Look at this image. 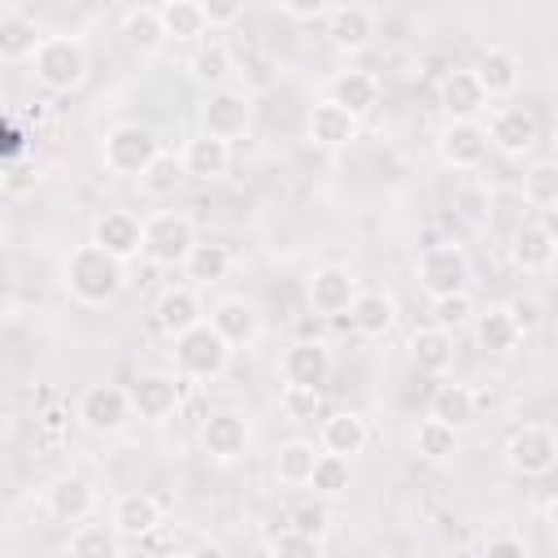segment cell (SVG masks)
<instances>
[{"label":"cell","mask_w":558,"mask_h":558,"mask_svg":"<svg viewBox=\"0 0 558 558\" xmlns=\"http://www.w3.org/2000/svg\"><path fill=\"white\" fill-rule=\"evenodd\" d=\"M318 458H323V449H314V440L292 436V440H283L279 453H275V480H279L283 488H310Z\"/></svg>","instance_id":"30"},{"label":"cell","mask_w":558,"mask_h":558,"mask_svg":"<svg viewBox=\"0 0 558 558\" xmlns=\"http://www.w3.org/2000/svg\"><path fill=\"white\" fill-rule=\"evenodd\" d=\"M475 388L471 384H440L436 392H432V418H440V423H449V427H466L471 418H475Z\"/></svg>","instance_id":"37"},{"label":"cell","mask_w":558,"mask_h":558,"mask_svg":"<svg viewBox=\"0 0 558 558\" xmlns=\"http://www.w3.org/2000/svg\"><path fill=\"white\" fill-rule=\"evenodd\" d=\"M196 244H201L196 240V222L187 214L161 209V214H148L144 218V257L153 266H166V270L187 266V257H192Z\"/></svg>","instance_id":"5"},{"label":"cell","mask_w":558,"mask_h":558,"mask_svg":"<svg viewBox=\"0 0 558 558\" xmlns=\"http://www.w3.org/2000/svg\"><path fill=\"white\" fill-rule=\"evenodd\" d=\"M44 510H48V519H57V523H83V519L96 510V484H92L87 475L65 471V475L48 480V488H44Z\"/></svg>","instance_id":"12"},{"label":"cell","mask_w":558,"mask_h":558,"mask_svg":"<svg viewBox=\"0 0 558 558\" xmlns=\"http://www.w3.org/2000/svg\"><path fill=\"white\" fill-rule=\"evenodd\" d=\"M554 140H558V118H554Z\"/></svg>","instance_id":"56"},{"label":"cell","mask_w":558,"mask_h":558,"mask_svg":"<svg viewBox=\"0 0 558 558\" xmlns=\"http://www.w3.org/2000/svg\"><path fill=\"white\" fill-rule=\"evenodd\" d=\"M279 375L296 388H323L331 375V349L323 340H292L279 357Z\"/></svg>","instance_id":"16"},{"label":"cell","mask_w":558,"mask_h":558,"mask_svg":"<svg viewBox=\"0 0 558 558\" xmlns=\"http://www.w3.org/2000/svg\"><path fill=\"white\" fill-rule=\"evenodd\" d=\"M39 44H44V35H39L35 17L17 4H4L0 9V57L4 61H31Z\"/></svg>","instance_id":"26"},{"label":"cell","mask_w":558,"mask_h":558,"mask_svg":"<svg viewBox=\"0 0 558 558\" xmlns=\"http://www.w3.org/2000/svg\"><path fill=\"white\" fill-rule=\"evenodd\" d=\"M327 100H336L340 109H349L362 122L379 105V78L371 70H336L327 78Z\"/></svg>","instance_id":"23"},{"label":"cell","mask_w":558,"mask_h":558,"mask_svg":"<svg viewBox=\"0 0 558 558\" xmlns=\"http://www.w3.org/2000/svg\"><path fill=\"white\" fill-rule=\"evenodd\" d=\"M436 148H440V161H445V166H453V170H475V166L484 161V153H488V131H484L480 122H445Z\"/></svg>","instance_id":"21"},{"label":"cell","mask_w":558,"mask_h":558,"mask_svg":"<svg viewBox=\"0 0 558 558\" xmlns=\"http://www.w3.org/2000/svg\"><path fill=\"white\" fill-rule=\"evenodd\" d=\"M248 122H253V100L240 87H218L201 105V131L214 135V140H222V144L240 140L248 131Z\"/></svg>","instance_id":"9"},{"label":"cell","mask_w":558,"mask_h":558,"mask_svg":"<svg viewBox=\"0 0 558 558\" xmlns=\"http://www.w3.org/2000/svg\"><path fill=\"white\" fill-rule=\"evenodd\" d=\"M331 9H336V4H327V0H279V13H288V17H296V22L331 17Z\"/></svg>","instance_id":"48"},{"label":"cell","mask_w":558,"mask_h":558,"mask_svg":"<svg viewBox=\"0 0 558 558\" xmlns=\"http://www.w3.org/2000/svg\"><path fill=\"white\" fill-rule=\"evenodd\" d=\"M349 323H353L357 336L379 340V336H388L397 327V301L388 292H379V288H362L353 310H349Z\"/></svg>","instance_id":"27"},{"label":"cell","mask_w":558,"mask_h":558,"mask_svg":"<svg viewBox=\"0 0 558 558\" xmlns=\"http://www.w3.org/2000/svg\"><path fill=\"white\" fill-rule=\"evenodd\" d=\"M122 39L135 48V52H157L161 44H166V26H161V13H157V4H131L126 13H122Z\"/></svg>","instance_id":"35"},{"label":"cell","mask_w":558,"mask_h":558,"mask_svg":"<svg viewBox=\"0 0 558 558\" xmlns=\"http://www.w3.org/2000/svg\"><path fill=\"white\" fill-rule=\"evenodd\" d=\"M201 4H205L209 31H222V26H231V22L244 17V4H240V0H201Z\"/></svg>","instance_id":"47"},{"label":"cell","mask_w":558,"mask_h":558,"mask_svg":"<svg viewBox=\"0 0 558 558\" xmlns=\"http://www.w3.org/2000/svg\"><path fill=\"white\" fill-rule=\"evenodd\" d=\"M196 440H201V449H205L214 462H235V458L248 453V423H244V414H235V410H214V414L201 423Z\"/></svg>","instance_id":"15"},{"label":"cell","mask_w":558,"mask_h":558,"mask_svg":"<svg viewBox=\"0 0 558 558\" xmlns=\"http://www.w3.org/2000/svg\"><path fill=\"white\" fill-rule=\"evenodd\" d=\"M466 323H475V305H471V296H466V292L432 301V327L458 331V327H466Z\"/></svg>","instance_id":"46"},{"label":"cell","mask_w":558,"mask_h":558,"mask_svg":"<svg viewBox=\"0 0 558 558\" xmlns=\"http://www.w3.org/2000/svg\"><path fill=\"white\" fill-rule=\"evenodd\" d=\"M305 140H310L314 148L336 153V148H344L349 140H357V118H353L349 109H340L336 100L323 96V100L310 109V118H305Z\"/></svg>","instance_id":"18"},{"label":"cell","mask_w":558,"mask_h":558,"mask_svg":"<svg viewBox=\"0 0 558 558\" xmlns=\"http://www.w3.org/2000/svg\"><path fill=\"white\" fill-rule=\"evenodd\" d=\"M187 74L196 78V83H205V87H227V78H231V48L222 44V39H201L196 48H192V57H187Z\"/></svg>","instance_id":"36"},{"label":"cell","mask_w":558,"mask_h":558,"mask_svg":"<svg viewBox=\"0 0 558 558\" xmlns=\"http://www.w3.org/2000/svg\"><path fill=\"white\" fill-rule=\"evenodd\" d=\"M545 523H549V532L558 536V493H554V497L545 501Z\"/></svg>","instance_id":"54"},{"label":"cell","mask_w":558,"mask_h":558,"mask_svg":"<svg viewBox=\"0 0 558 558\" xmlns=\"http://www.w3.org/2000/svg\"><path fill=\"white\" fill-rule=\"evenodd\" d=\"M410 362L423 375H445L453 366V331H445V327H418L410 336Z\"/></svg>","instance_id":"32"},{"label":"cell","mask_w":558,"mask_h":558,"mask_svg":"<svg viewBox=\"0 0 558 558\" xmlns=\"http://www.w3.org/2000/svg\"><path fill=\"white\" fill-rule=\"evenodd\" d=\"M109 523L122 532V541H140L148 532H157L161 523V501L144 488H131V493H118L113 497V510H109Z\"/></svg>","instance_id":"20"},{"label":"cell","mask_w":558,"mask_h":558,"mask_svg":"<svg viewBox=\"0 0 558 558\" xmlns=\"http://www.w3.org/2000/svg\"><path fill=\"white\" fill-rule=\"evenodd\" d=\"M205 310H201V296L192 292V288H166L161 296H157V305H153V323L170 336V340H179L183 331H192V327H201L205 318H201Z\"/></svg>","instance_id":"25"},{"label":"cell","mask_w":558,"mask_h":558,"mask_svg":"<svg viewBox=\"0 0 558 558\" xmlns=\"http://www.w3.org/2000/svg\"><path fill=\"white\" fill-rule=\"evenodd\" d=\"M135 405H131V392L118 388V384H92L78 405H74V418L92 432V436H118L126 423H131Z\"/></svg>","instance_id":"7"},{"label":"cell","mask_w":558,"mask_h":558,"mask_svg":"<svg viewBox=\"0 0 558 558\" xmlns=\"http://www.w3.org/2000/svg\"><path fill=\"white\" fill-rule=\"evenodd\" d=\"M523 201H527L532 209L558 214V161H536V166H527V174H523Z\"/></svg>","instance_id":"41"},{"label":"cell","mask_w":558,"mask_h":558,"mask_svg":"<svg viewBox=\"0 0 558 558\" xmlns=\"http://www.w3.org/2000/svg\"><path fill=\"white\" fill-rule=\"evenodd\" d=\"M209 323H214V331H218L231 349H248V344L262 336V314H257V305L244 301V296H222V301L209 310Z\"/></svg>","instance_id":"19"},{"label":"cell","mask_w":558,"mask_h":558,"mask_svg":"<svg viewBox=\"0 0 558 558\" xmlns=\"http://www.w3.org/2000/svg\"><path fill=\"white\" fill-rule=\"evenodd\" d=\"M179 161H183V170H187V179H222L227 174V166H231V144H222V140H214V135H192L187 144H183V153H179Z\"/></svg>","instance_id":"29"},{"label":"cell","mask_w":558,"mask_h":558,"mask_svg":"<svg viewBox=\"0 0 558 558\" xmlns=\"http://www.w3.org/2000/svg\"><path fill=\"white\" fill-rule=\"evenodd\" d=\"M506 310H510V318L519 323V331H523V336L541 323V305H536L532 296H514V301H506Z\"/></svg>","instance_id":"50"},{"label":"cell","mask_w":558,"mask_h":558,"mask_svg":"<svg viewBox=\"0 0 558 558\" xmlns=\"http://www.w3.org/2000/svg\"><path fill=\"white\" fill-rule=\"evenodd\" d=\"M440 109L449 113V122H475V113L488 109V92L480 87L475 70H449L440 78Z\"/></svg>","instance_id":"24"},{"label":"cell","mask_w":558,"mask_h":558,"mask_svg":"<svg viewBox=\"0 0 558 558\" xmlns=\"http://www.w3.org/2000/svg\"><path fill=\"white\" fill-rule=\"evenodd\" d=\"M70 558H122V532L113 523H78L70 536Z\"/></svg>","instance_id":"38"},{"label":"cell","mask_w":558,"mask_h":558,"mask_svg":"<svg viewBox=\"0 0 558 558\" xmlns=\"http://www.w3.org/2000/svg\"><path fill=\"white\" fill-rule=\"evenodd\" d=\"M161 157V144L148 126L140 122H118L113 131H105V144H100V161L109 174H122V179H144L148 166Z\"/></svg>","instance_id":"4"},{"label":"cell","mask_w":558,"mask_h":558,"mask_svg":"<svg viewBox=\"0 0 558 558\" xmlns=\"http://www.w3.org/2000/svg\"><path fill=\"white\" fill-rule=\"evenodd\" d=\"M279 405H283V414H288V418L310 423V418H318V414H323V388H296V384H283Z\"/></svg>","instance_id":"45"},{"label":"cell","mask_w":558,"mask_h":558,"mask_svg":"<svg viewBox=\"0 0 558 558\" xmlns=\"http://www.w3.org/2000/svg\"><path fill=\"white\" fill-rule=\"evenodd\" d=\"M510 262L523 275H541L558 262V235L549 222H519L510 235Z\"/></svg>","instance_id":"17"},{"label":"cell","mask_w":558,"mask_h":558,"mask_svg":"<svg viewBox=\"0 0 558 558\" xmlns=\"http://www.w3.org/2000/svg\"><path fill=\"white\" fill-rule=\"evenodd\" d=\"M183 179H187L183 161H179V157H170V153H161V157L148 166V174L140 179V187H144L148 196H170V192H174Z\"/></svg>","instance_id":"43"},{"label":"cell","mask_w":558,"mask_h":558,"mask_svg":"<svg viewBox=\"0 0 558 558\" xmlns=\"http://www.w3.org/2000/svg\"><path fill=\"white\" fill-rule=\"evenodd\" d=\"M31 74L44 92H74L87 78V48L74 35H44L31 57Z\"/></svg>","instance_id":"3"},{"label":"cell","mask_w":558,"mask_h":558,"mask_svg":"<svg viewBox=\"0 0 558 558\" xmlns=\"http://www.w3.org/2000/svg\"><path fill=\"white\" fill-rule=\"evenodd\" d=\"M192 558H227V554H222V545L205 541V545H196V549H192Z\"/></svg>","instance_id":"53"},{"label":"cell","mask_w":558,"mask_h":558,"mask_svg":"<svg viewBox=\"0 0 558 558\" xmlns=\"http://www.w3.org/2000/svg\"><path fill=\"white\" fill-rule=\"evenodd\" d=\"M157 558H192V554H187V549H161Z\"/></svg>","instance_id":"55"},{"label":"cell","mask_w":558,"mask_h":558,"mask_svg":"<svg viewBox=\"0 0 558 558\" xmlns=\"http://www.w3.org/2000/svg\"><path fill=\"white\" fill-rule=\"evenodd\" d=\"M61 279H65V292L78 301V305H109L122 288H126V262L109 257L100 244H74L65 266H61Z\"/></svg>","instance_id":"1"},{"label":"cell","mask_w":558,"mask_h":558,"mask_svg":"<svg viewBox=\"0 0 558 558\" xmlns=\"http://www.w3.org/2000/svg\"><path fill=\"white\" fill-rule=\"evenodd\" d=\"M414 275H418V288H423L432 301L458 296V292H466V283H471V257H466L458 244H432V248L418 257Z\"/></svg>","instance_id":"6"},{"label":"cell","mask_w":558,"mask_h":558,"mask_svg":"<svg viewBox=\"0 0 558 558\" xmlns=\"http://www.w3.org/2000/svg\"><path fill=\"white\" fill-rule=\"evenodd\" d=\"M475 78H480V87L488 92V100H493V96H510V92L519 87V78H523V61H519V52H510V48H488V52L480 57V65H475Z\"/></svg>","instance_id":"31"},{"label":"cell","mask_w":558,"mask_h":558,"mask_svg":"<svg viewBox=\"0 0 558 558\" xmlns=\"http://www.w3.org/2000/svg\"><path fill=\"white\" fill-rule=\"evenodd\" d=\"M414 449H418L423 462L440 466V462H449V458L458 453V427H449V423H440V418L427 414V418L414 427Z\"/></svg>","instance_id":"39"},{"label":"cell","mask_w":558,"mask_h":558,"mask_svg":"<svg viewBox=\"0 0 558 558\" xmlns=\"http://www.w3.org/2000/svg\"><path fill=\"white\" fill-rule=\"evenodd\" d=\"M327 35L340 52H362L375 35V13L366 4H336L327 17Z\"/></svg>","instance_id":"28"},{"label":"cell","mask_w":558,"mask_h":558,"mask_svg":"<svg viewBox=\"0 0 558 558\" xmlns=\"http://www.w3.org/2000/svg\"><path fill=\"white\" fill-rule=\"evenodd\" d=\"M458 205H462V214H466L471 222H484V218H488V214H484V209H488V201H484L475 187H462V192H458Z\"/></svg>","instance_id":"52"},{"label":"cell","mask_w":558,"mask_h":558,"mask_svg":"<svg viewBox=\"0 0 558 558\" xmlns=\"http://www.w3.org/2000/svg\"><path fill=\"white\" fill-rule=\"evenodd\" d=\"M174 349V371L183 375V379H196V384H214V379H222L227 375V366H231V344L214 331V323H201V327H192V331H183L179 340H170Z\"/></svg>","instance_id":"2"},{"label":"cell","mask_w":558,"mask_h":558,"mask_svg":"<svg viewBox=\"0 0 558 558\" xmlns=\"http://www.w3.org/2000/svg\"><path fill=\"white\" fill-rule=\"evenodd\" d=\"M357 292H362V288H357V275H353L349 266H318V270L310 275V283H305L310 310L323 314V318L349 314L353 301H357Z\"/></svg>","instance_id":"11"},{"label":"cell","mask_w":558,"mask_h":558,"mask_svg":"<svg viewBox=\"0 0 558 558\" xmlns=\"http://www.w3.org/2000/svg\"><path fill=\"white\" fill-rule=\"evenodd\" d=\"M349 484H353V466H349V458H340V453H323L318 466H314L310 488H314L318 497H340V493H349Z\"/></svg>","instance_id":"42"},{"label":"cell","mask_w":558,"mask_h":558,"mask_svg":"<svg viewBox=\"0 0 558 558\" xmlns=\"http://www.w3.org/2000/svg\"><path fill=\"white\" fill-rule=\"evenodd\" d=\"M536 140H541V122H536V113L523 109V105H501V109L493 113V122H488V144H493L497 153H506V157L532 153Z\"/></svg>","instance_id":"13"},{"label":"cell","mask_w":558,"mask_h":558,"mask_svg":"<svg viewBox=\"0 0 558 558\" xmlns=\"http://www.w3.org/2000/svg\"><path fill=\"white\" fill-rule=\"evenodd\" d=\"M266 558H323V541L318 536H305L296 527H283V532L270 536Z\"/></svg>","instance_id":"44"},{"label":"cell","mask_w":558,"mask_h":558,"mask_svg":"<svg viewBox=\"0 0 558 558\" xmlns=\"http://www.w3.org/2000/svg\"><path fill=\"white\" fill-rule=\"evenodd\" d=\"M292 527L323 541V532H327V510H323V506H301V510L292 514Z\"/></svg>","instance_id":"49"},{"label":"cell","mask_w":558,"mask_h":558,"mask_svg":"<svg viewBox=\"0 0 558 558\" xmlns=\"http://www.w3.org/2000/svg\"><path fill=\"white\" fill-rule=\"evenodd\" d=\"M366 440H371V427H366V418H362L357 410H331V414H323V423H318V449H323V453L353 458V453L366 449Z\"/></svg>","instance_id":"22"},{"label":"cell","mask_w":558,"mask_h":558,"mask_svg":"<svg viewBox=\"0 0 558 558\" xmlns=\"http://www.w3.org/2000/svg\"><path fill=\"white\" fill-rule=\"evenodd\" d=\"M187 279H196V283H218V279H227V270H231V248L227 244H218V240H201L196 248H192V257H187Z\"/></svg>","instance_id":"40"},{"label":"cell","mask_w":558,"mask_h":558,"mask_svg":"<svg viewBox=\"0 0 558 558\" xmlns=\"http://www.w3.org/2000/svg\"><path fill=\"white\" fill-rule=\"evenodd\" d=\"M126 392H131V405L140 418L166 423L183 405V375L179 371H144V375H135V384Z\"/></svg>","instance_id":"10"},{"label":"cell","mask_w":558,"mask_h":558,"mask_svg":"<svg viewBox=\"0 0 558 558\" xmlns=\"http://www.w3.org/2000/svg\"><path fill=\"white\" fill-rule=\"evenodd\" d=\"M471 327H475V340H480L484 353H510V349H519V340H523V331H519V323L510 318L506 305L480 310Z\"/></svg>","instance_id":"33"},{"label":"cell","mask_w":558,"mask_h":558,"mask_svg":"<svg viewBox=\"0 0 558 558\" xmlns=\"http://www.w3.org/2000/svg\"><path fill=\"white\" fill-rule=\"evenodd\" d=\"M92 244H100L118 262H131V257L144 253V222L126 209H105L92 222Z\"/></svg>","instance_id":"14"},{"label":"cell","mask_w":558,"mask_h":558,"mask_svg":"<svg viewBox=\"0 0 558 558\" xmlns=\"http://www.w3.org/2000/svg\"><path fill=\"white\" fill-rule=\"evenodd\" d=\"M506 462H510L519 475H527V480L549 475V471L558 466V436H554V427H545V423H523V427H514L510 440H506Z\"/></svg>","instance_id":"8"},{"label":"cell","mask_w":558,"mask_h":558,"mask_svg":"<svg viewBox=\"0 0 558 558\" xmlns=\"http://www.w3.org/2000/svg\"><path fill=\"white\" fill-rule=\"evenodd\" d=\"M157 13H161V26H166V39H174V44H192V39L201 44V35L209 31L201 0H161Z\"/></svg>","instance_id":"34"},{"label":"cell","mask_w":558,"mask_h":558,"mask_svg":"<svg viewBox=\"0 0 558 558\" xmlns=\"http://www.w3.org/2000/svg\"><path fill=\"white\" fill-rule=\"evenodd\" d=\"M484 558H527V549H523L519 536H493L488 549H484Z\"/></svg>","instance_id":"51"}]
</instances>
